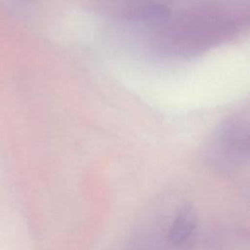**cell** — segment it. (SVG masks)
<instances>
[{
    "label": "cell",
    "instance_id": "6da1fadb",
    "mask_svg": "<svg viewBox=\"0 0 250 250\" xmlns=\"http://www.w3.org/2000/svg\"><path fill=\"white\" fill-rule=\"evenodd\" d=\"M196 229V216L193 209L184 205L175 213L165 229L164 242L169 250H185Z\"/></svg>",
    "mask_w": 250,
    "mask_h": 250
}]
</instances>
